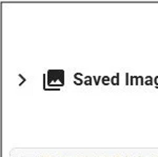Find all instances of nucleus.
<instances>
[{"label": "nucleus", "instance_id": "obj_2", "mask_svg": "<svg viewBox=\"0 0 158 157\" xmlns=\"http://www.w3.org/2000/svg\"><path fill=\"white\" fill-rule=\"evenodd\" d=\"M119 157H126V156H119Z\"/></svg>", "mask_w": 158, "mask_h": 157}, {"label": "nucleus", "instance_id": "obj_3", "mask_svg": "<svg viewBox=\"0 0 158 157\" xmlns=\"http://www.w3.org/2000/svg\"><path fill=\"white\" fill-rule=\"evenodd\" d=\"M93 157H96V156H93Z\"/></svg>", "mask_w": 158, "mask_h": 157}, {"label": "nucleus", "instance_id": "obj_1", "mask_svg": "<svg viewBox=\"0 0 158 157\" xmlns=\"http://www.w3.org/2000/svg\"><path fill=\"white\" fill-rule=\"evenodd\" d=\"M131 157H140V156H131Z\"/></svg>", "mask_w": 158, "mask_h": 157}]
</instances>
